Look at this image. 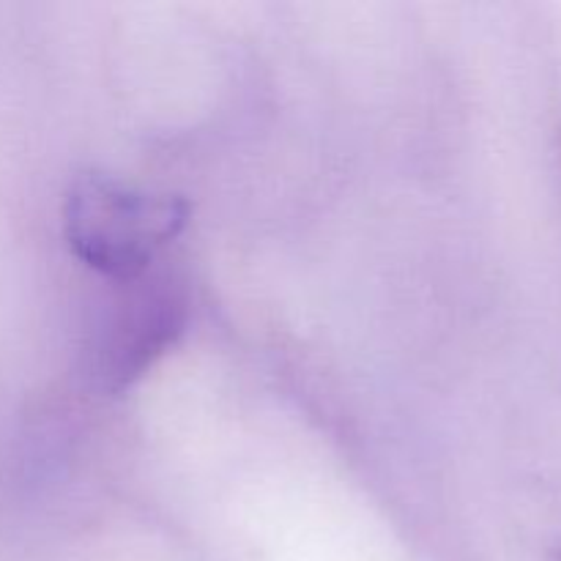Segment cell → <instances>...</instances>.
I'll use <instances>...</instances> for the list:
<instances>
[{"instance_id":"cell-1","label":"cell","mask_w":561,"mask_h":561,"mask_svg":"<svg viewBox=\"0 0 561 561\" xmlns=\"http://www.w3.org/2000/svg\"><path fill=\"white\" fill-rule=\"evenodd\" d=\"M186 219L190 203L184 197L137 190L107 173L77 175L64 203L71 252L113 285L148 274Z\"/></svg>"},{"instance_id":"cell-3","label":"cell","mask_w":561,"mask_h":561,"mask_svg":"<svg viewBox=\"0 0 561 561\" xmlns=\"http://www.w3.org/2000/svg\"><path fill=\"white\" fill-rule=\"evenodd\" d=\"M551 561H561V540L557 542V548H553V559Z\"/></svg>"},{"instance_id":"cell-2","label":"cell","mask_w":561,"mask_h":561,"mask_svg":"<svg viewBox=\"0 0 561 561\" xmlns=\"http://www.w3.org/2000/svg\"><path fill=\"white\" fill-rule=\"evenodd\" d=\"M121 294L104 312L93 340V378L107 392L131 387L181 334L186 305L181 290L164 277L115 283Z\"/></svg>"}]
</instances>
